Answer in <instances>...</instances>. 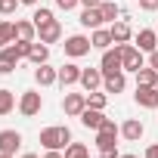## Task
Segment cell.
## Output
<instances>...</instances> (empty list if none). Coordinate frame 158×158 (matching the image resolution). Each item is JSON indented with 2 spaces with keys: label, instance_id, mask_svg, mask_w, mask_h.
I'll return each instance as SVG.
<instances>
[{
  "label": "cell",
  "instance_id": "83f0119b",
  "mask_svg": "<svg viewBox=\"0 0 158 158\" xmlns=\"http://www.w3.org/2000/svg\"><path fill=\"white\" fill-rule=\"evenodd\" d=\"M31 22L40 28V25H47V22H53V10H47V6H37L34 10V16H31Z\"/></svg>",
  "mask_w": 158,
  "mask_h": 158
},
{
  "label": "cell",
  "instance_id": "3957f363",
  "mask_svg": "<svg viewBox=\"0 0 158 158\" xmlns=\"http://www.w3.org/2000/svg\"><path fill=\"white\" fill-rule=\"evenodd\" d=\"M65 56H71V59H81V56H87L90 53V37H84V34H71V37H65Z\"/></svg>",
  "mask_w": 158,
  "mask_h": 158
},
{
  "label": "cell",
  "instance_id": "f546056e",
  "mask_svg": "<svg viewBox=\"0 0 158 158\" xmlns=\"http://www.w3.org/2000/svg\"><path fill=\"white\" fill-rule=\"evenodd\" d=\"M74 155H87V146L84 143H68L65 146V158H74Z\"/></svg>",
  "mask_w": 158,
  "mask_h": 158
},
{
  "label": "cell",
  "instance_id": "f1b7e54d",
  "mask_svg": "<svg viewBox=\"0 0 158 158\" xmlns=\"http://www.w3.org/2000/svg\"><path fill=\"white\" fill-rule=\"evenodd\" d=\"M106 102H109V96H106V93H96V90H93V93H87V106H90V109H99V112H102V109H106Z\"/></svg>",
  "mask_w": 158,
  "mask_h": 158
},
{
  "label": "cell",
  "instance_id": "1f68e13d",
  "mask_svg": "<svg viewBox=\"0 0 158 158\" xmlns=\"http://www.w3.org/2000/svg\"><path fill=\"white\" fill-rule=\"evenodd\" d=\"M77 3H81V0H56V6H59V10H65V13H68V10H74Z\"/></svg>",
  "mask_w": 158,
  "mask_h": 158
},
{
  "label": "cell",
  "instance_id": "bcb514c9",
  "mask_svg": "<svg viewBox=\"0 0 158 158\" xmlns=\"http://www.w3.org/2000/svg\"><path fill=\"white\" fill-rule=\"evenodd\" d=\"M155 31H158V28H155Z\"/></svg>",
  "mask_w": 158,
  "mask_h": 158
},
{
  "label": "cell",
  "instance_id": "74e56055",
  "mask_svg": "<svg viewBox=\"0 0 158 158\" xmlns=\"http://www.w3.org/2000/svg\"><path fill=\"white\" fill-rule=\"evenodd\" d=\"M99 3H102V0H81V6H84V10H90V6H99Z\"/></svg>",
  "mask_w": 158,
  "mask_h": 158
},
{
  "label": "cell",
  "instance_id": "5bb4252c",
  "mask_svg": "<svg viewBox=\"0 0 158 158\" xmlns=\"http://www.w3.org/2000/svg\"><path fill=\"white\" fill-rule=\"evenodd\" d=\"M143 130H146V127H143V121H139V118H127V121L121 124V136H124V139H130V143H136V139L143 136Z\"/></svg>",
  "mask_w": 158,
  "mask_h": 158
},
{
  "label": "cell",
  "instance_id": "d6a6232c",
  "mask_svg": "<svg viewBox=\"0 0 158 158\" xmlns=\"http://www.w3.org/2000/svg\"><path fill=\"white\" fill-rule=\"evenodd\" d=\"M139 6H143L146 13H155V10H158V0H139Z\"/></svg>",
  "mask_w": 158,
  "mask_h": 158
},
{
  "label": "cell",
  "instance_id": "f35d334b",
  "mask_svg": "<svg viewBox=\"0 0 158 158\" xmlns=\"http://www.w3.org/2000/svg\"><path fill=\"white\" fill-rule=\"evenodd\" d=\"M22 158H40V155H34V152H25V155H22Z\"/></svg>",
  "mask_w": 158,
  "mask_h": 158
},
{
  "label": "cell",
  "instance_id": "5b68a950",
  "mask_svg": "<svg viewBox=\"0 0 158 158\" xmlns=\"http://www.w3.org/2000/svg\"><path fill=\"white\" fill-rule=\"evenodd\" d=\"M99 68H102V77H112V74L124 71V68H121V50H118V47H115V50H102Z\"/></svg>",
  "mask_w": 158,
  "mask_h": 158
},
{
  "label": "cell",
  "instance_id": "484cf974",
  "mask_svg": "<svg viewBox=\"0 0 158 158\" xmlns=\"http://www.w3.org/2000/svg\"><path fill=\"white\" fill-rule=\"evenodd\" d=\"M13 40H16V28H13V22H0V50L10 47Z\"/></svg>",
  "mask_w": 158,
  "mask_h": 158
},
{
  "label": "cell",
  "instance_id": "d4e9b609",
  "mask_svg": "<svg viewBox=\"0 0 158 158\" xmlns=\"http://www.w3.org/2000/svg\"><path fill=\"white\" fill-rule=\"evenodd\" d=\"M99 13H102V19H106V22H115V19L121 16V6H118V3H112V0H102V3H99Z\"/></svg>",
  "mask_w": 158,
  "mask_h": 158
},
{
  "label": "cell",
  "instance_id": "e575fe53",
  "mask_svg": "<svg viewBox=\"0 0 158 158\" xmlns=\"http://www.w3.org/2000/svg\"><path fill=\"white\" fill-rule=\"evenodd\" d=\"M149 65L158 71V50H152V53H149Z\"/></svg>",
  "mask_w": 158,
  "mask_h": 158
},
{
  "label": "cell",
  "instance_id": "ab89813d",
  "mask_svg": "<svg viewBox=\"0 0 158 158\" xmlns=\"http://www.w3.org/2000/svg\"><path fill=\"white\" fill-rule=\"evenodd\" d=\"M19 3H28V6H34V3H37V0H19Z\"/></svg>",
  "mask_w": 158,
  "mask_h": 158
},
{
  "label": "cell",
  "instance_id": "44dd1931",
  "mask_svg": "<svg viewBox=\"0 0 158 158\" xmlns=\"http://www.w3.org/2000/svg\"><path fill=\"white\" fill-rule=\"evenodd\" d=\"M90 44H93L96 50H109L115 40H112V31H109V28H93V37H90Z\"/></svg>",
  "mask_w": 158,
  "mask_h": 158
},
{
  "label": "cell",
  "instance_id": "52a82bcc",
  "mask_svg": "<svg viewBox=\"0 0 158 158\" xmlns=\"http://www.w3.org/2000/svg\"><path fill=\"white\" fill-rule=\"evenodd\" d=\"M102 81H106V77H102V68H81V81H77V84H81L87 93H93V90H99Z\"/></svg>",
  "mask_w": 158,
  "mask_h": 158
},
{
  "label": "cell",
  "instance_id": "603a6c76",
  "mask_svg": "<svg viewBox=\"0 0 158 158\" xmlns=\"http://www.w3.org/2000/svg\"><path fill=\"white\" fill-rule=\"evenodd\" d=\"M28 59H31L34 65H44V62L50 59V47H47V44H37V40H34V44H31V50H28Z\"/></svg>",
  "mask_w": 158,
  "mask_h": 158
},
{
  "label": "cell",
  "instance_id": "60d3db41",
  "mask_svg": "<svg viewBox=\"0 0 158 158\" xmlns=\"http://www.w3.org/2000/svg\"><path fill=\"white\" fill-rule=\"evenodd\" d=\"M118 158H136V155H130V152H127V155H118Z\"/></svg>",
  "mask_w": 158,
  "mask_h": 158
},
{
  "label": "cell",
  "instance_id": "4dcf8cb0",
  "mask_svg": "<svg viewBox=\"0 0 158 158\" xmlns=\"http://www.w3.org/2000/svg\"><path fill=\"white\" fill-rule=\"evenodd\" d=\"M19 6V0H0V16H13Z\"/></svg>",
  "mask_w": 158,
  "mask_h": 158
},
{
  "label": "cell",
  "instance_id": "cb8c5ba5",
  "mask_svg": "<svg viewBox=\"0 0 158 158\" xmlns=\"http://www.w3.org/2000/svg\"><path fill=\"white\" fill-rule=\"evenodd\" d=\"M155 81H158V71H155L152 65H149V68L143 65V68L136 71V87H155Z\"/></svg>",
  "mask_w": 158,
  "mask_h": 158
},
{
  "label": "cell",
  "instance_id": "9c48e42d",
  "mask_svg": "<svg viewBox=\"0 0 158 158\" xmlns=\"http://www.w3.org/2000/svg\"><path fill=\"white\" fill-rule=\"evenodd\" d=\"M19 146H22V133L19 130H0V152L3 155H16Z\"/></svg>",
  "mask_w": 158,
  "mask_h": 158
},
{
  "label": "cell",
  "instance_id": "7402d4cb",
  "mask_svg": "<svg viewBox=\"0 0 158 158\" xmlns=\"http://www.w3.org/2000/svg\"><path fill=\"white\" fill-rule=\"evenodd\" d=\"M102 87H106V93H121L124 87H127V77H124V71H118V74H112V77H106L102 81Z\"/></svg>",
  "mask_w": 158,
  "mask_h": 158
},
{
  "label": "cell",
  "instance_id": "4fadbf2b",
  "mask_svg": "<svg viewBox=\"0 0 158 158\" xmlns=\"http://www.w3.org/2000/svg\"><path fill=\"white\" fill-rule=\"evenodd\" d=\"M102 121H106V115H102L99 109H90V106H87V109L81 112V124H84L87 130H99V127H102Z\"/></svg>",
  "mask_w": 158,
  "mask_h": 158
},
{
  "label": "cell",
  "instance_id": "7bdbcfd3",
  "mask_svg": "<svg viewBox=\"0 0 158 158\" xmlns=\"http://www.w3.org/2000/svg\"><path fill=\"white\" fill-rule=\"evenodd\" d=\"M74 158H90V152H87V155H74Z\"/></svg>",
  "mask_w": 158,
  "mask_h": 158
},
{
  "label": "cell",
  "instance_id": "8992f818",
  "mask_svg": "<svg viewBox=\"0 0 158 158\" xmlns=\"http://www.w3.org/2000/svg\"><path fill=\"white\" fill-rule=\"evenodd\" d=\"M62 109L68 118H81V112L87 109V93H68L62 99Z\"/></svg>",
  "mask_w": 158,
  "mask_h": 158
},
{
  "label": "cell",
  "instance_id": "ac0fdd59",
  "mask_svg": "<svg viewBox=\"0 0 158 158\" xmlns=\"http://www.w3.org/2000/svg\"><path fill=\"white\" fill-rule=\"evenodd\" d=\"M109 31H112V40H115V44H127V40L133 37V31H130V25H127L124 19H121V22H112Z\"/></svg>",
  "mask_w": 158,
  "mask_h": 158
},
{
  "label": "cell",
  "instance_id": "d6986e66",
  "mask_svg": "<svg viewBox=\"0 0 158 158\" xmlns=\"http://www.w3.org/2000/svg\"><path fill=\"white\" fill-rule=\"evenodd\" d=\"M118 133H121V130H106V127H99V130H96V146H99V152H102V149H115V146H118V143H115Z\"/></svg>",
  "mask_w": 158,
  "mask_h": 158
},
{
  "label": "cell",
  "instance_id": "ba28073f",
  "mask_svg": "<svg viewBox=\"0 0 158 158\" xmlns=\"http://www.w3.org/2000/svg\"><path fill=\"white\" fill-rule=\"evenodd\" d=\"M34 84H40V87H53V84H59V68H50L47 62L37 65V68H34Z\"/></svg>",
  "mask_w": 158,
  "mask_h": 158
},
{
  "label": "cell",
  "instance_id": "7c38bea8",
  "mask_svg": "<svg viewBox=\"0 0 158 158\" xmlns=\"http://www.w3.org/2000/svg\"><path fill=\"white\" fill-rule=\"evenodd\" d=\"M136 44H139V50H143V53H152V50H158V31H152V28H139V34H136Z\"/></svg>",
  "mask_w": 158,
  "mask_h": 158
},
{
  "label": "cell",
  "instance_id": "8fae6325",
  "mask_svg": "<svg viewBox=\"0 0 158 158\" xmlns=\"http://www.w3.org/2000/svg\"><path fill=\"white\" fill-rule=\"evenodd\" d=\"M37 37H40V44H56V40L62 37V25L53 19V22H47V25L37 28Z\"/></svg>",
  "mask_w": 158,
  "mask_h": 158
},
{
  "label": "cell",
  "instance_id": "e0dca14e",
  "mask_svg": "<svg viewBox=\"0 0 158 158\" xmlns=\"http://www.w3.org/2000/svg\"><path fill=\"white\" fill-rule=\"evenodd\" d=\"M13 28H16V40H34V37H37V25L28 22V19L13 22Z\"/></svg>",
  "mask_w": 158,
  "mask_h": 158
},
{
  "label": "cell",
  "instance_id": "7a4b0ae2",
  "mask_svg": "<svg viewBox=\"0 0 158 158\" xmlns=\"http://www.w3.org/2000/svg\"><path fill=\"white\" fill-rule=\"evenodd\" d=\"M118 50H121V68L124 71H139L143 68V50L139 47H133V44H115Z\"/></svg>",
  "mask_w": 158,
  "mask_h": 158
},
{
  "label": "cell",
  "instance_id": "30bf717a",
  "mask_svg": "<svg viewBox=\"0 0 158 158\" xmlns=\"http://www.w3.org/2000/svg\"><path fill=\"white\" fill-rule=\"evenodd\" d=\"M133 99H136V106H143V109H158V87H136Z\"/></svg>",
  "mask_w": 158,
  "mask_h": 158
},
{
  "label": "cell",
  "instance_id": "ee69618b",
  "mask_svg": "<svg viewBox=\"0 0 158 158\" xmlns=\"http://www.w3.org/2000/svg\"><path fill=\"white\" fill-rule=\"evenodd\" d=\"M155 87H158V81H155Z\"/></svg>",
  "mask_w": 158,
  "mask_h": 158
},
{
  "label": "cell",
  "instance_id": "d590c367",
  "mask_svg": "<svg viewBox=\"0 0 158 158\" xmlns=\"http://www.w3.org/2000/svg\"><path fill=\"white\" fill-rule=\"evenodd\" d=\"M146 158H158V143H152V146L146 149Z\"/></svg>",
  "mask_w": 158,
  "mask_h": 158
},
{
  "label": "cell",
  "instance_id": "f6af8a7d",
  "mask_svg": "<svg viewBox=\"0 0 158 158\" xmlns=\"http://www.w3.org/2000/svg\"><path fill=\"white\" fill-rule=\"evenodd\" d=\"M136 3H139V0H136Z\"/></svg>",
  "mask_w": 158,
  "mask_h": 158
},
{
  "label": "cell",
  "instance_id": "b9f144b4",
  "mask_svg": "<svg viewBox=\"0 0 158 158\" xmlns=\"http://www.w3.org/2000/svg\"><path fill=\"white\" fill-rule=\"evenodd\" d=\"M0 158H16V155H3V152H0Z\"/></svg>",
  "mask_w": 158,
  "mask_h": 158
},
{
  "label": "cell",
  "instance_id": "277c9868",
  "mask_svg": "<svg viewBox=\"0 0 158 158\" xmlns=\"http://www.w3.org/2000/svg\"><path fill=\"white\" fill-rule=\"evenodd\" d=\"M40 109H44V96H40L37 90H25L22 99H19V112H22L25 118H34Z\"/></svg>",
  "mask_w": 158,
  "mask_h": 158
},
{
  "label": "cell",
  "instance_id": "8d00e7d4",
  "mask_svg": "<svg viewBox=\"0 0 158 158\" xmlns=\"http://www.w3.org/2000/svg\"><path fill=\"white\" fill-rule=\"evenodd\" d=\"M44 158H65V155H62L59 149H47V155H44Z\"/></svg>",
  "mask_w": 158,
  "mask_h": 158
},
{
  "label": "cell",
  "instance_id": "836d02e7",
  "mask_svg": "<svg viewBox=\"0 0 158 158\" xmlns=\"http://www.w3.org/2000/svg\"><path fill=\"white\" fill-rule=\"evenodd\" d=\"M99 158H118V149H102Z\"/></svg>",
  "mask_w": 158,
  "mask_h": 158
},
{
  "label": "cell",
  "instance_id": "ffe728a7",
  "mask_svg": "<svg viewBox=\"0 0 158 158\" xmlns=\"http://www.w3.org/2000/svg\"><path fill=\"white\" fill-rule=\"evenodd\" d=\"M106 19H102V13H99V6H90V10H84L81 13V25L84 28H99Z\"/></svg>",
  "mask_w": 158,
  "mask_h": 158
},
{
  "label": "cell",
  "instance_id": "4316f807",
  "mask_svg": "<svg viewBox=\"0 0 158 158\" xmlns=\"http://www.w3.org/2000/svg\"><path fill=\"white\" fill-rule=\"evenodd\" d=\"M16 109V93L13 90H0V115H10Z\"/></svg>",
  "mask_w": 158,
  "mask_h": 158
},
{
  "label": "cell",
  "instance_id": "9a60e30c",
  "mask_svg": "<svg viewBox=\"0 0 158 158\" xmlns=\"http://www.w3.org/2000/svg\"><path fill=\"white\" fill-rule=\"evenodd\" d=\"M16 65H19L16 50H13V47H3V50H0V74H13Z\"/></svg>",
  "mask_w": 158,
  "mask_h": 158
},
{
  "label": "cell",
  "instance_id": "6da1fadb",
  "mask_svg": "<svg viewBox=\"0 0 158 158\" xmlns=\"http://www.w3.org/2000/svg\"><path fill=\"white\" fill-rule=\"evenodd\" d=\"M71 143V130L68 127H44L40 130V146L44 149H65Z\"/></svg>",
  "mask_w": 158,
  "mask_h": 158
},
{
  "label": "cell",
  "instance_id": "2e32d148",
  "mask_svg": "<svg viewBox=\"0 0 158 158\" xmlns=\"http://www.w3.org/2000/svg\"><path fill=\"white\" fill-rule=\"evenodd\" d=\"M77 81H81V68H77L74 62H68V65L59 68V84H62V87H71V84H77Z\"/></svg>",
  "mask_w": 158,
  "mask_h": 158
}]
</instances>
